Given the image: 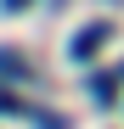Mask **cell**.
<instances>
[{"label": "cell", "mask_w": 124, "mask_h": 129, "mask_svg": "<svg viewBox=\"0 0 124 129\" xmlns=\"http://www.w3.org/2000/svg\"><path fill=\"white\" fill-rule=\"evenodd\" d=\"M0 6H6V11H23V6H28V0H0Z\"/></svg>", "instance_id": "6"}, {"label": "cell", "mask_w": 124, "mask_h": 129, "mask_svg": "<svg viewBox=\"0 0 124 129\" xmlns=\"http://www.w3.org/2000/svg\"><path fill=\"white\" fill-rule=\"evenodd\" d=\"M90 90H96V101H113V95H118V84H113V79H96Z\"/></svg>", "instance_id": "3"}, {"label": "cell", "mask_w": 124, "mask_h": 129, "mask_svg": "<svg viewBox=\"0 0 124 129\" xmlns=\"http://www.w3.org/2000/svg\"><path fill=\"white\" fill-rule=\"evenodd\" d=\"M39 129H68V118H51V112H45V118H39Z\"/></svg>", "instance_id": "5"}, {"label": "cell", "mask_w": 124, "mask_h": 129, "mask_svg": "<svg viewBox=\"0 0 124 129\" xmlns=\"http://www.w3.org/2000/svg\"><path fill=\"white\" fill-rule=\"evenodd\" d=\"M107 34H113V23H90V28H79V34L68 39V56H73V62H90L101 45H107Z\"/></svg>", "instance_id": "1"}, {"label": "cell", "mask_w": 124, "mask_h": 129, "mask_svg": "<svg viewBox=\"0 0 124 129\" xmlns=\"http://www.w3.org/2000/svg\"><path fill=\"white\" fill-rule=\"evenodd\" d=\"M0 112H11V118H23V101H17V95H6V90H0Z\"/></svg>", "instance_id": "4"}, {"label": "cell", "mask_w": 124, "mask_h": 129, "mask_svg": "<svg viewBox=\"0 0 124 129\" xmlns=\"http://www.w3.org/2000/svg\"><path fill=\"white\" fill-rule=\"evenodd\" d=\"M0 79H28V56L11 51V45H0Z\"/></svg>", "instance_id": "2"}]
</instances>
